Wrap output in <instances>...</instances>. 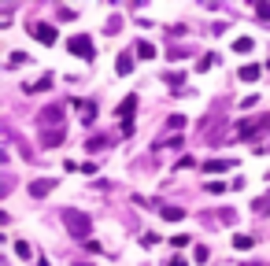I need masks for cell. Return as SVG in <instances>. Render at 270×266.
I'll use <instances>...</instances> for the list:
<instances>
[{"label": "cell", "instance_id": "8fae6325", "mask_svg": "<svg viewBox=\"0 0 270 266\" xmlns=\"http://www.w3.org/2000/svg\"><path fill=\"white\" fill-rule=\"evenodd\" d=\"M252 244H256V236H248V233H237V236H234V248H237V252H248Z\"/></svg>", "mask_w": 270, "mask_h": 266}, {"label": "cell", "instance_id": "7c38bea8", "mask_svg": "<svg viewBox=\"0 0 270 266\" xmlns=\"http://www.w3.org/2000/svg\"><path fill=\"white\" fill-rule=\"evenodd\" d=\"M160 214L166 218V222H182V218H185V207H163Z\"/></svg>", "mask_w": 270, "mask_h": 266}, {"label": "cell", "instance_id": "ac0fdd59", "mask_svg": "<svg viewBox=\"0 0 270 266\" xmlns=\"http://www.w3.org/2000/svg\"><path fill=\"white\" fill-rule=\"evenodd\" d=\"M234 52H252V37H237V41H234Z\"/></svg>", "mask_w": 270, "mask_h": 266}, {"label": "cell", "instance_id": "3957f363", "mask_svg": "<svg viewBox=\"0 0 270 266\" xmlns=\"http://www.w3.org/2000/svg\"><path fill=\"white\" fill-rule=\"evenodd\" d=\"M134 111H137V92H130V96H126L122 104H118V118H122V133H130V130H134V122H130V118H134Z\"/></svg>", "mask_w": 270, "mask_h": 266}, {"label": "cell", "instance_id": "5bb4252c", "mask_svg": "<svg viewBox=\"0 0 270 266\" xmlns=\"http://www.w3.org/2000/svg\"><path fill=\"white\" fill-rule=\"evenodd\" d=\"M48 85H52V74H44V78H41V82H34V85H22V89H26V92H44Z\"/></svg>", "mask_w": 270, "mask_h": 266}, {"label": "cell", "instance_id": "8992f818", "mask_svg": "<svg viewBox=\"0 0 270 266\" xmlns=\"http://www.w3.org/2000/svg\"><path fill=\"white\" fill-rule=\"evenodd\" d=\"M30 34H34L41 44H56V30H52L48 22H37V26H30Z\"/></svg>", "mask_w": 270, "mask_h": 266}, {"label": "cell", "instance_id": "484cf974", "mask_svg": "<svg viewBox=\"0 0 270 266\" xmlns=\"http://www.w3.org/2000/svg\"><path fill=\"white\" fill-rule=\"evenodd\" d=\"M166 266H189V262H185V259H182V255H174V259H170V262H166Z\"/></svg>", "mask_w": 270, "mask_h": 266}, {"label": "cell", "instance_id": "cb8c5ba5", "mask_svg": "<svg viewBox=\"0 0 270 266\" xmlns=\"http://www.w3.org/2000/svg\"><path fill=\"white\" fill-rule=\"evenodd\" d=\"M252 207H256V211H263V214H270V200H256Z\"/></svg>", "mask_w": 270, "mask_h": 266}, {"label": "cell", "instance_id": "44dd1931", "mask_svg": "<svg viewBox=\"0 0 270 266\" xmlns=\"http://www.w3.org/2000/svg\"><path fill=\"white\" fill-rule=\"evenodd\" d=\"M26 63V52H12V60H8V66H22Z\"/></svg>", "mask_w": 270, "mask_h": 266}, {"label": "cell", "instance_id": "ffe728a7", "mask_svg": "<svg viewBox=\"0 0 270 266\" xmlns=\"http://www.w3.org/2000/svg\"><path fill=\"white\" fill-rule=\"evenodd\" d=\"M208 244H196V252H192V259H196V262H208Z\"/></svg>", "mask_w": 270, "mask_h": 266}, {"label": "cell", "instance_id": "4316f807", "mask_svg": "<svg viewBox=\"0 0 270 266\" xmlns=\"http://www.w3.org/2000/svg\"><path fill=\"white\" fill-rule=\"evenodd\" d=\"M240 266H263V262H240Z\"/></svg>", "mask_w": 270, "mask_h": 266}, {"label": "cell", "instance_id": "d6986e66", "mask_svg": "<svg viewBox=\"0 0 270 266\" xmlns=\"http://www.w3.org/2000/svg\"><path fill=\"white\" fill-rule=\"evenodd\" d=\"M166 126H170V130H185V115H170V118H166Z\"/></svg>", "mask_w": 270, "mask_h": 266}, {"label": "cell", "instance_id": "4fadbf2b", "mask_svg": "<svg viewBox=\"0 0 270 266\" xmlns=\"http://www.w3.org/2000/svg\"><path fill=\"white\" fill-rule=\"evenodd\" d=\"M137 56H141V60H156V44L152 41H137Z\"/></svg>", "mask_w": 270, "mask_h": 266}, {"label": "cell", "instance_id": "7402d4cb", "mask_svg": "<svg viewBox=\"0 0 270 266\" xmlns=\"http://www.w3.org/2000/svg\"><path fill=\"white\" fill-rule=\"evenodd\" d=\"M192 240V236H185V233H178V236H170V244H174V248H185V244H189Z\"/></svg>", "mask_w": 270, "mask_h": 266}, {"label": "cell", "instance_id": "83f0119b", "mask_svg": "<svg viewBox=\"0 0 270 266\" xmlns=\"http://www.w3.org/2000/svg\"><path fill=\"white\" fill-rule=\"evenodd\" d=\"M74 266H92V262H74Z\"/></svg>", "mask_w": 270, "mask_h": 266}, {"label": "cell", "instance_id": "ba28073f", "mask_svg": "<svg viewBox=\"0 0 270 266\" xmlns=\"http://www.w3.org/2000/svg\"><path fill=\"white\" fill-rule=\"evenodd\" d=\"M44 148H56V144H63V126H56V130H44Z\"/></svg>", "mask_w": 270, "mask_h": 266}, {"label": "cell", "instance_id": "52a82bcc", "mask_svg": "<svg viewBox=\"0 0 270 266\" xmlns=\"http://www.w3.org/2000/svg\"><path fill=\"white\" fill-rule=\"evenodd\" d=\"M204 170H208V174H222V170H234V159H208V163H204Z\"/></svg>", "mask_w": 270, "mask_h": 266}, {"label": "cell", "instance_id": "d4e9b609", "mask_svg": "<svg viewBox=\"0 0 270 266\" xmlns=\"http://www.w3.org/2000/svg\"><path fill=\"white\" fill-rule=\"evenodd\" d=\"M256 12L263 15V18H270V4H256Z\"/></svg>", "mask_w": 270, "mask_h": 266}, {"label": "cell", "instance_id": "5b68a950", "mask_svg": "<svg viewBox=\"0 0 270 266\" xmlns=\"http://www.w3.org/2000/svg\"><path fill=\"white\" fill-rule=\"evenodd\" d=\"M60 118H63V104H48V108L41 111V126H60Z\"/></svg>", "mask_w": 270, "mask_h": 266}, {"label": "cell", "instance_id": "6da1fadb", "mask_svg": "<svg viewBox=\"0 0 270 266\" xmlns=\"http://www.w3.org/2000/svg\"><path fill=\"white\" fill-rule=\"evenodd\" d=\"M63 226H67V233L74 236V240H89V230H92V222H89V214L86 211H78V207H63Z\"/></svg>", "mask_w": 270, "mask_h": 266}, {"label": "cell", "instance_id": "277c9868", "mask_svg": "<svg viewBox=\"0 0 270 266\" xmlns=\"http://www.w3.org/2000/svg\"><path fill=\"white\" fill-rule=\"evenodd\" d=\"M56 185H60V178H37V182H30V196L41 200V196H48Z\"/></svg>", "mask_w": 270, "mask_h": 266}, {"label": "cell", "instance_id": "7a4b0ae2", "mask_svg": "<svg viewBox=\"0 0 270 266\" xmlns=\"http://www.w3.org/2000/svg\"><path fill=\"white\" fill-rule=\"evenodd\" d=\"M67 48H70L74 56H82V60H92V56H96V44H92L86 34H74L70 41H67Z\"/></svg>", "mask_w": 270, "mask_h": 266}, {"label": "cell", "instance_id": "2e32d148", "mask_svg": "<svg viewBox=\"0 0 270 266\" xmlns=\"http://www.w3.org/2000/svg\"><path fill=\"white\" fill-rule=\"evenodd\" d=\"M215 63H218V56H215V52H208V56H204V60L196 63V70H211Z\"/></svg>", "mask_w": 270, "mask_h": 266}, {"label": "cell", "instance_id": "e0dca14e", "mask_svg": "<svg viewBox=\"0 0 270 266\" xmlns=\"http://www.w3.org/2000/svg\"><path fill=\"white\" fill-rule=\"evenodd\" d=\"M163 82H166V85H182V82H185V74H182V70H166V74H163Z\"/></svg>", "mask_w": 270, "mask_h": 266}, {"label": "cell", "instance_id": "30bf717a", "mask_svg": "<svg viewBox=\"0 0 270 266\" xmlns=\"http://www.w3.org/2000/svg\"><path fill=\"white\" fill-rule=\"evenodd\" d=\"M259 74H263V66H259V63H248V66H240V82H256Z\"/></svg>", "mask_w": 270, "mask_h": 266}, {"label": "cell", "instance_id": "603a6c76", "mask_svg": "<svg viewBox=\"0 0 270 266\" xmlns=\"http://www.w3.org/2000/svg\"><path fill=\"white\" fill-rule=\"evenodd\" d=\"M208 192L218 196V192H226V185H222V182H208Z\"/></svg>", "mask_w": 270, "mask_h": 266}, {"label": "cell", "instance_id": "9a60e30c", "mask_svg": "<svg viewBox=\"0 0 270 266\" xmlns=\"http://www.w3.org/2000/svg\"><path fill=\"white\" fill-rule=\"evenodd\" d=\"M15 255H18V259H30V255H34L30 240H15Z\"/></svg>", "mask_w": 270, "mask_h": 266}, {"label": "cell", "instance_id": "9c48e42d", "mask_svg": "<svg viewBox=\"0 0 270 266\" xmlns=\"http://www.w3.org/2000/svg\"><path fill=\"white\" fill-rule=\"evenodd\" d=\"M130 70H134V56H118V60H115V74H118V78H126Z\"/></svg>", "mask_w": 270, "mask_h": 266}]
</instances>
